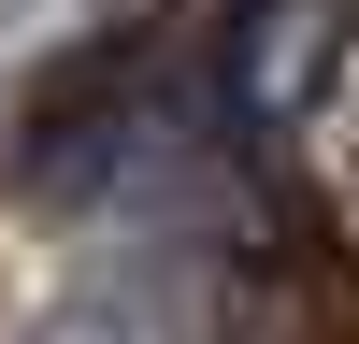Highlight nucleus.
<instances>
[{
    "instance_id": "f257e3e1",
    "label": "nucleus",
    "mask_w": 359,
    "mask_h": 344,
    "mask_svg": "<svg viewBox=\"0 0 359 344\" xmlns=\"http://www.w3.org/2000/svg\"><path fill=\"white\" fill-rule=\"evenodd\" d=\"M15 344H216V315H201L187 287H86V301L29 315Z\"/></svg>"
}]
</instances>
